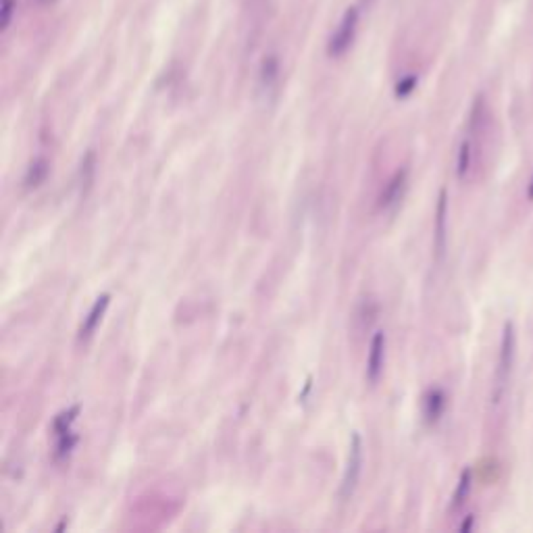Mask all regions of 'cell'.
I'll return each instance as SVG.
<instances>
[{
  "instance_id": "1",
  "label": "cell",
  "mask_w": 533,
  "mask_h": 533,
  "mask_svg": "<svg viewBox=\"0 0 533 533\" xmlns=\"http://www.w3.org/2000/svg\"><path fill=\"white\" fill-rule=\"evenodd\" d=\"M514 348H516V336H514V325L506 323L504 332H502V340H500V354H498V367H496V377H494V392H491V400L494 404H498L504 396L510 371H512V363H514Z\"/></svg>"
},
{
  "instance_id": "2",
  "label": "cell",
  "mask_w": 533,
  "mask_h": 533,
  "mask_svg": "<svg viewBox=\"0 0 533 533\" xmlns=\"http://www.w3.org/2000/svg\"><path fill=\"white\" fill-rule=\"evenodd\" d=\"M356 28H359V9L350 7V9L344 13V17H342V21H340L338 30H336L334 36L329 38L327 55L334 57V59L342 57V55L352 46L354 36H356Z\"/></svg>"
},
{
  "instance_id": "3",
  "label": "cell",
  "mask_w": 533,
  "mask_h": 533,
  "mask_svg": "<svg viewBox=\"0 0 533 533\" xmlns=\"http://www.w3.org/2000/svg\"><path fill=\"white\" fill-rule=\"evenodd\" d=\"M361 471H363V442H361V435L354 433L352 444H350L346 473H344V479H342V489H340L344 500H348L354 494V489L359 485V479H361Z\"/></svg>"
},
{
  "instance_id": "4",
  "label": "cell",
  "mask_w": 533,
  "mask_h": 533,
  "mask_svg": "<svg viewBox=\"0 0 533 533\" xmlns=\"http://www.w3.org/2000/svg\"><path fill=\"white\" fill-rule=\"evenodd\" d=\"M109 305H111V294L98 296V300L92 305V309H90V313L84 317V323H82L80 334H78V342H80V344L88 342V340L94 336V332H96V327L100 325V321H102V317H105Z\"/></svg>"
},
{
  "instance_id": "5",
  "label": "cell",
  "mask_w": 533,
  "mask_h": 533,
  "mask_svg": "<svg viewBox=\"0 0 533 533\" xmlns=\"http://www.w3.org/2000/svg\"><path fill=\"white\" fill-rule=\"evenodd\" d=\"M386 365V336L375 334L371 340L369 356H367V379L369 383H377Z\"/></svg>"
},
{
  "instance_id": "6",
  "label": "cell",
  "mask_w": 533,
  "mask_h": 533,
  "mask_svg": "<svg viewBox=\"0 0 533 533\" xmlns=\"http://www.w3.org/2000/svg\"><path fill=\"white\" fill-rule=\"evenodd\" d=\"M404 188H406V169H400V171H396V173L390 177V181H388L386 188L381 190V194H379V208H390V206H394V204L402 198Z\"/></svg>"
},
{
  "instance_id": "7",
  "label": "cell",
  "mask_w": 533,
  "mask_h": 533,
  "mask_svg": "<svg viewBox=\"0 0 533 533\" xmlns=\"http://www.w3.org/2000/svg\"><path fill=\"white\" fill-rule=\"evenodd\" d=\"M444 408H446V394L440 390V388H433L425 394L423 398V415H425V421L429 425L437 423L440 417L444 415Z\"/></svg>"
},
{
  "instance_id": "8",
  "label": "cell",
  "mask_w": 533,
  "mask_h": 533,
  "mask_svg": "<svg viewBox=\"0 0 533 533\" xmlns=\"http://www.w3.org/2000/svg\"><path fill=\"white\" fill-rule=\"evenodd\" d=\"M446 215H448V194H446V190H442L440 200H437V213H435V252H437V256H442L444 248H446Z\"/></svg>"
},
{
  "instance_id": "9",
  "label": "cell",
  "mask_w": 533,
  "mask_h": 533,
  "mask_svg": "<svg viewBox=\"0 0 533 533\" xmlns=\"http://www.w3.org/2000/svg\"><path fill=\"white\" fill-rule=\"evenodd\" d=\"M78 415H80V406H78V404L71 406V408H67V410H63V413H59V415L55 417V421H53V433H55V437L73 431L71 427H73Z\"/></svg>"
},
{
  "instance_id": "10",
  "label": "cell",
  "mask_w": 533,
  "mask_h": 533,
  "mask_svg": "<svg viewBox=\"0 0 533 533\" xmlns=\"http://www.w3.org/2000/svg\"><path fill=\"white\" fill-rule=\"evenodd\" d=\"M471 485H473V473H471V469H464L462 475H460V479H458L456 491H454V496H452V504H450L452 510H456V508H460V506L464 504V500L469 498Z\"/></svg>"
},
{
  "instance_id": "11",
  "label": "cell",
  "mask_w": 533,
  "mask_h": 533,
  "mask_svg": "<svg viewBox=\"0 0 533 533\" xmlns=\"http://www.w3.org/2000/svg\"><path fill=\"white\" fill-rule=\"evenodd\" d=\"M48 175V161L46 159H36L30 169H28V175H26V186L28 188H36L40 186Z\"/></svg>"
},
{
  "instance_id": "12",
  "label": "cell",
  "mask_w": 533,
  "mask_h": 533,
  "mask_svg": "<svg viewBox=\"0 0 533 533\" xmlns=\"http://www.w3.org/2000/svg\"><path fill=\"white\" fill-rule=\"evenodd\" d=\"M471 156H473V150H471V140L467 138L460 148H458V159H456V175L460 179L467 177L469 169H471Z\"/></svg>"
},
{
  "instance_id": "13",
  "label": "cell",
  "mask_w": 533,
  "mask_h": 533,
  "mask_svg": "<svg viewBox=\"0 0 533 533\" xmlns=\"http://www.w3.org/2000/svg\"><path fill=\"white\" fill-rule=\"evenodd\" d=\"M278 78V59L275 57H269L264 63H262V71H260V80H262V86H271Z\"/></svg>"
},
{
  "instance_id": "14",
  "label": "cell",
  "mask_w": 533,
  "mask_h": 533,
  "mask_svg": "<svg viewBox=\"0 0 533 533\" xmlns=\"http://www.w3.org/2000/svg\"><path fill=\"white\" fill-rule=\"evenodd\" d=\"M15 0H3L0 3V32H7L9 26H11V17H13V11H15Z\"/></svg>"
},
{
  "instance_id": "15",
  "label": "cell",
  "mask_w": 533,
  "mask_h": 533,
  "mask_svg": "<svg viewBox=\"0 0 533 533\" xmlns=\"http://www.w3.org/2000/svg\"><path fill=\"white\" fill-rule=\"evenodd\" d=\"M415 86H417V78H415V75L404 78V80H402V82H398V86H396V96H398V98L408 96V94L415 90Z\"/></svg>"
},
{
  "instance_id": "16",
  "label": "cell",
  "mask_w": 533,
  "mask_h": 533,
  "mask_svg": "<svg viewBox=\"0 0 533 533\" xmlns=\"http://www.w3.org/2000/svg\"><path fill=\"white\" fill-rule=\"evenodd\" d=\"M527 198H529V200H533V175H531L529 186H527Z\"/></svg>"
},
{
  "instance_id": "17",
  "label": "cell",
  "mask_w": 533,
  "mask_h": 533,
  "mask_svg": "<svg viewBox=\"0 0 533 533\" xmlns=\"http://www.w3.org/2000/svg\"><path fill=\"white\" fill-rule=\"evenodd\" d=\"M471 525H473V516H469V521H464L462 525H460V529L464 531V529H471Z\"/></svg>"
},
{
  "instance_id": "18",
  "label": "cell",
  "mask_w": 533,
  "mask_h": 533,
  "mask_svg": "<svg viewBox=\"0 0 533 533\" xmlns=\"http://www.w3.org/2000/svg\"><path fill=\"white\" fill-rule=\"evenodd\" d=\"M38 5H51V3H55V0H36Z\"/></svg>"
},
{
  "instance_id": "19",
  "label": "cell",
  "mask_w": 533,
  "mask_h": 533,
  "mask_svg": "<svg viewBox=\"0 0 533 533\" xmlns=\"http://www.w3.org/2000/svg\"><path fill=\"white\" fill-rule=\"evenodd\" d=\"M361 3H363L365 7H371V5H373V0H361Z\"/></svg>"
}]
</instances>
